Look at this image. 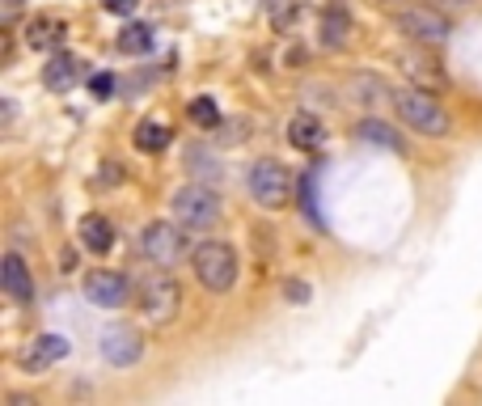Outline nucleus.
<instances>
[{
    "label": "nucleus",
    "mask_w": 482,
    "mask_h": 406,
    "mask_svg": "<svg viewBox=\"0 0 482 406\" xmlns=\"http://www.w3.org/2000/svg\"><path fill=\"white\" fill-rule=\"evenodd\" d=\"M191 267H195V280L208 292H229L237 283V254L224 242H199L191 250Z\"/></svg>",
    "instance_id": "1"
},
{
    "label": "nucleus",
    "mask_w": 482,
    "mask_h": 406,
    "mask_svg": "<svg viewBox=\"0 0 482 406\" xmlns=\"http://www.w3.org/2000/svg\"><path fill=\"white\" fill-rule=\"evenodd\" d=\"M394 106H398V114H402V124L415 127L419 135H436V140H440V135H448L445 106H440L428 89H398Z\"/></svg>",
    "instance_id": "2"
},
{
    "label": "nucleus",
    "mask_w": 482,
    "mask_h": 406,
    "mask_svg": "<svg viewBox=\"0 0 482 406\" xmlns=\"http://www.w3.org/2000/svg\"><path fill=\"white\" fill-rule=\"evenodd\" d=\"M170 208H173V216H178V224H186V229H211V224L221 221V199L203 183L178 186L170 199Z\"/></svg>",
    "instance_id": "3"
},
{
    "label": "nucleus",
    "mask_w": 482,
    "mask_h": 406,
    "mask_svg": "<svg viewBox=\"0 0 482 406\" xmlns=\"http://www.w3.org/2000/svg\"><path fill=\"white\" fill-rule=\"evenodd\" d=\"M288 191H292V183H288V170L280 165V161L262 157L250 165V195H254V203L259 208H284L288 203Z\"/></svg>",
    "instance_id": "4"
},
{
    "label": "nucleus",
    "mask_w": 482,
    "mask_h": 406,
    "mask_svg": "<svg viewBox=\"0 0 482 406\" xmlns=\"http://www.w3.org/2000/svg\"><path fill=\"white\" fill-rule=\"evenodd\" d=\"M140 250H144V259H149L152 267L170 271L173 262L186 254V233L170 221H152L149 229H144V237H140Z\"/></svg>",
    "instance_id": "5"
},
{
    "label": "nucleus",
    "mask_w": 482,
    "mask_h": 406,
    "mask_svg": "<svg viewBox=\"0 0 482 406\" xmlns=\"http://www.w3.org/2000/svg\"><path fill=\"white\" fill-rule=\"evenodd\" d=\"M98 352L114 369H132V364H140V356H144V339H140L136 326H106L98 339Z\"/></svg>",
    "instance_id": "6"
},
{
    "label": "nucleus",
    "mask_w": 482,
    "mask_h": 406,
    "mask_svg": "<svg viewBox=\"0 0 482 406\" xmlns=\"http://www.w3.org/2000/svg\"><path fill=\"white\" fill-rule=\"evenodd\" d=\"M140 305L152 322H170L182 305V288L173 283V275H152L144 288H140Z\"/></svg>",
    "instance_id": "7"
},
{
    "label": "nucleus",
    "mask_w": 482,
    "mask_h": 406,
    "mask_svg": "<svg viewBox=\"0 0 482 406\" xmlns=\"http://www.w3.org/2000/svg\"><path fill=\"white\" fill-rule=\"evenodd\" d=\"M127 296H132V283L127 275L119 271H89L85 275V301L98 309H119L127 305Z\"/></svg>",
    "instance_id": "8"
},
{
    "label": "nucleus",
    "mask_w": 482,
    "mask_h": 406,
    "mask_svg": "<svg viewBox=\"0 0 482 406\" xmlns=\"http://www.w3.org/2000/svg\"><path fill=\"white\" fill-rule=\"evenodd\" d=\"M398 25H402L410 38H419V43H445L448 38V17H440L436 9H423V5L402 13Z\"/></svg>",
    "instance_id": "9"
},
{
    "label": "nucleus",
    "mask_w": 482,
    "mask_h": 406,
    "mask_svg": "<svg viewBox=\"0 0 482 406\" xmlns=\"http://www.w3.org/2000/svg\"><path fill=\"white\" fill-rule=\"evenodd\" d=\"M0 283H5V292H9L17 305H30V301H34V275H30L22 254H5V259H0Z\"/></svg>",
    "instance_id": "10"
},
{
    "label": "nucleus",
    "mask_w": 482,
    "mask_h": 406,
    "mask_svg": "<svg viewBox=\"0 0 482 406\" xmlns=\"http://www.w3.org/2000/svg\"><path fill=\"white\" fill-rule=\"evenodd\" d=\"M43 85L51 94H73L81 85V60H76L73 51H55L47 60V68H43Z\"/></svg>",
    "instance_id": "11"
},
{
    "label": "nucleus",
    "mask_w": 482,
    "mask_h": 406,
    "mask_svg": "<svg viewBox=\"0 0 482 406\" xmlns=\"http://www.w3.org/2000/svg\"><path fill=\"white\" fill-rule=\"evenodd\" d=\"M76 237H81V246L89 250V254H106V250L114 246V224L102 216V212H89L85 221L76 224Z\"/></svg>",
    "instance_id": "12"
},
{
    "label": "nucleus",
    "mask_w": 482,
    "mask_h": 406,
    "mask_svg": "<svg viewBox=\"0 0 482 406\" xmlns=\"http://www.w3.org/2000/svg\"><path fill=\"white\" fill-rule=\"evenodd\" d=\"M288 140H292L297 148H305V153H313V148H321V140H326V127H321L318 114H292Z\"/></svg>",
    "instance_id": "13"
},
{
    "label": "nucleus",
    "mask_w": 482,
    "mask_h": 406,
    "mask_svg": "<svg viewBox=\"0 0 482 406\" xmlns=\"http://www.w3.org/2000/svg\"><path fill=\"white\" fill-rule=\"evenodd\" d=\"M347 35H351V13L343 5H330V9L321 13V43L326 47H343Z\"/></svg>",
    "instance_id": "14"
},
{
    "label": "nucleus",
    "mask_w": 482,
    "mask_h": 406,
    "mask_svg": "<svg viewBox=\"0 0 482 406\" xmlns=\"http://www.w3.org/2000/svg\"><path fill=\"white\" fill-rule=\"evenodd\" d=\"M356 135L364 140V144L389 148V153H398V148H402V140L394 135V127L381 124V119H359V124H356Z\"/></svg>",
    "instance_id": "15"
},
{
    "label": "nucleus",
    "mask_w": 482,
    "mask_h": 406,
    "mask_svg": "<svg viewBox=\"0 0 482 406\" xmlns=\"http://www.w3.org/2000/svg\"><path fill=\"white\" fill-rule=\"evenodd\" d=\"M60 35H64V25L51 22V17H34V22L25 25V43H30L34 51H51L55 43H60Z\"/></svg>",
    "instance_id": "16"
},
{
    "label": "nucleus",
    "mask_w": 482,
    "mask_h": 406,
    "mask_svg": "<svg viewBox=\"0 0 482 406\" xmlns=\"http://www.w3.org/2000/svg\"><path fill=\"white\" fill-rule=\"evenodd\" d=\"M149 47H152V25L132 22L119 30V51H123V55H144Z\"/></svg>",
    "instance_id": "17"
},
{
    "label": "nucleus",
    "mask_w": 482,
    "mask_h": 406,
    "mask_svg": "<svg viewBox=\"0 0 482 406\" xmlns=\"http://www.w3.org/2000/svg\"><path fill=\"white\" fill-rule=\"evenodd\" d=\"M68 352H73V343H68L64 334H43V339H38V347H34V356H30V364H34V369H43V364L64 360Z\"/></svg>",
    "instance_id": "18"
},
{
    "label": "nucleus",
    "mask_w": 482,
    "mask_h": 406,
    "mask_svg": "<svg viewBox=\"0 0 482 406\" xmlns=\"http://www.w3.org/2000/svg\"><path fill=\"white\" fill-rule=\"evenodd\" d=\"M170 127L157 124V119H144V124L136 127V148H144V153H161V148L170 144Z\"/></svg>",
    "instance_id": "19"
},
{
    "label": "nucleus",
    "mask_w": 482,
    "mask_h": 406,
    "mask_svg": "<svg viewBox=\"0 0 482 406\" xmlns=\"http://www.w3.org/2000/svg\"><path fill=\"white\" fill-rule=\"evenodd\" d=\"M191 124L195 127H216L221 124V106H216V98H195L191 102Z\"/></svg>",
    "instance_id": "20"
},
{
    "label": "nucleus",
    "mask_w": 482,
    "mask_h": 406,
    "mask_svg": "<svg viewBox=\"0 0 482 406\" xmlns=\"http://www.w3.org/2000/svg\"><path fill=\"white\" fill-rule=\"evenodd\" d=\"M89 94H93L98 102H106L114 94V76L111 73H93V76H89Z\"/></svg>",
    "instance_id": "21"
},
{
    "label": "nucleus",
    "mask_w": 482,
    "mask_h": 406,
    "mask_svg": "<svg viewBox=\"0 0 482 406\" xmlns=\"http://www.w3.org/2000/svg\"><path fill=\"white\" fill-rule=\"evenodd\" d=\"M136 5H140V0H106V9L119 13V17H132V13H136Z\"/></svg>",
    "instance_id": "22"
},
{
    "label": "nucleus",
    "mask_w": 482,
    "mask_h": 406,
    "mask_svg": "<svg viewBox=\"0 0 482 406\" xmlns=\"http://www.w3.org/2000/svg\"><path fill=\"white\" fill-rule=\"evenodd\" d=\"M288 301H297V305H300V301H310V283L292 280V283H288Z\"/></svg>",
    "instance_id": "23"
},
{
    "label": "nucleus",
    "mask_w": 482,
    "mask_h": 406,
    "mask_svg": "<svg viewBox=\"0 0 482 406\" xmlns=\"http://www.w3.org/2000/svg\"><path fill=\"white\" fill-rule=\"evenodd\" d=\"M17 5H22V0H5V13H13V9H17Z\"/></svg>",
    "instance_id": "24"
}]
</instances>
